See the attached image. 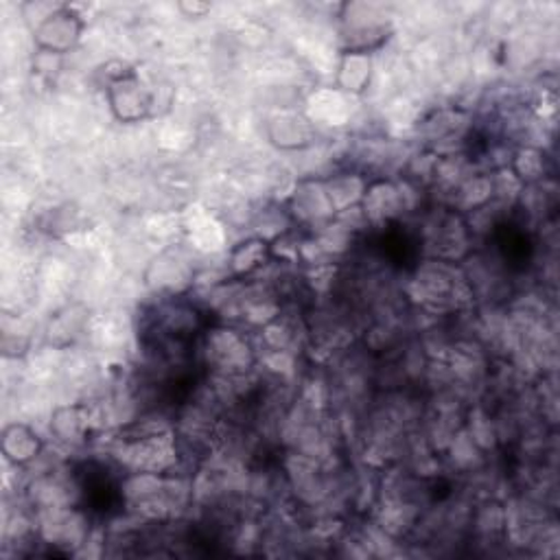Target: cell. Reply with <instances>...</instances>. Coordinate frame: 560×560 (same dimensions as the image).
Listing matches in <instances>:
<instances>
[{
  "label": "cell",
  "instance_id": "obj_1",
  "mask_svg": "<svg viewBox=\"0 0 560 560\" xmlns=\"http://www.w3.org/2000/svg\"><path fill=\"white\" fill-rule=\"evenodd\" d=\"M112 459L120 472H175L182 470L184 453L175 424L162 418H136L114 431Z\"/></svg>",
  "mask_w": 560,
  "mask_h": 560
},
{
  "label": "cell",
  "instance_id": "obj_2",
  "mask_svg": "<svg viewBox=\"0 0 560 560\" xmlns=\"http://www.w3.org/2000/svg\"><path fill=\"white\" fill-rule=\"evenodd\" d=\"M409 293L429 315L466 313L477 300L466 267L438 258H424L416 267Z\"/></svg>",
  "mask_w": 560,
  "mask_h": 560
},
{
  "label": "cell",
  "instance_id": "obj_3",
  "mask_svg": "<svg viewBox=\"0 0 560 560\" xmlns=\"http://www.w3.org/2000/svg\"><path fill=\"white\" fill-rule=\"evenodd\" d=\"M195 348L199 363L219 381L245 378L260 363L249 330L230 322H210Z\"/></svg>",
  "mask_w": 560,
  "mask_h": 560
},
{
  "label": "cell",
  "instance_id": "obj_4",
  "mask_svg": "<svg viewBox=\"0 0 560 560\" xmlns=\"http://www.w3.org/2000/svg\"><path fill=\"white\" fill-rule=\"evenodd\" d=\"M420 243L424 245V258L464 265L475 254L477 241L462 212L438 203L422 217Z\"/></svg>",
  "mask_w": 560,
  "mask_h": 560
},
{
  "label": "cell",
  "instance_id": "obj_5",
  "mask_svg": "<svg viewBox=\"0 0 560 560\" xmlns=\"http://www.w3.org/2000/svg\"><path fill=\"white\" fill-rule=\"evenodd\" d=\"M420 186L411 179L392 177V175H376L370 177L365 195L359 203V212L368 228H387L394 221H400L407 212L418 210V201L413 192Z\"/></svg>",
  "mask_w": 560,
  "mask_h": 560
},
{
  "label": "cell",
  "instance_id": "obj_6",
  "mask_svg": "<svg viewBox=\"0 0 560 560\" xmlns=\"http://www.w3.org/2000/svg\"><path fill=\"white\" fill-rule=\"evenodd\" d=\"M105 98L112 116L122 122H140L155 116V90L144 83V79L127 63L118 70L107 72Z\"/></svg>",
  "mask_w": 560,
  "mask_h": 560
},
{
  "label": "cell",
  "instance_id": "obj_7",
  "mask_svg": "<svg viewBox=\"0 0 560 560\" xmlns=\"http://www.w3.org/2000/svg\"><path fill=\"white\" fill-rule=\"evenodd\" d=\"M35 514V532L37 542L50 545L63 553H74L83 545H88L92 527L88 508L81 503L48 508Z\"/></svg>",
  "mask_w": 560,
  "mask_h": 560
},
{
  "label": "cell",
  "instance_id": "obj_8",
  "mask_svg": "<svg viewBox=\"0 0 560 560\" xmlns=\"http://www.w3.org/2000/svg\"><path fill=\"white\" fill-rule=\"evenodd\" d=\"M343 48L374 52L392 33V20L381 4L374 2H343L339 4Z\"/></svg>",
  "mask_w": 560,
  "mask_h": 560
},
{
  "label": "cell",
  "instance_id": "obj_9",
  "mask_svg": "<svg viewBox=\"0 0 560 560\" xmlns=\"http://www.w3.org/2000/svg\"><path fill=\"white\" fill-rule=\"evenodd\" d=\"M284 212L289 214L293 228L306 230L308 234L324 230L335 219V212L326 197L322 177L300 179L284 203Z\"/></svg>",
  "mask_w": 560,
  "mask_h": 560
},
{
  "label": "cell",
  "instance_id": "obj_10",
  "mask_svg": "<svg viewBox=\"0 0 560 560\" xmlns=\"http://www.w3.org/2000/svg\"><path fill=\"white\" fill-rule=\"evenodd\" d=\"M85 20L83 15L68 2H63L55 13L31 28V37L35 48H46L59 55L72 52L83 37Z\"/></svg>",
  "mask_w": 560,
  "mask_h": 560
},
{
  "label": "cell",
  "instance_id": "obj_11",
  "mask_svg": "<svg viewBox=\"0 0 560 560\" xmlns=\"http://www.w3.org/2000/svg\"><path fill=\"white\" fill-rule=\"evenodd\" d=\"M81 490L83 486L70 472L63 475V470H46L26 483L24 499L31 512H42L48 508L81 503Z\"/></svg>",
  "mask_w": 560,
  "mask_h": 560
},
{
  "label": "cell",
  "instance_id": "obj_12",
  "mask_svg": "<svg viewBox=\"0 0 560 560\" xmlns=\"http://www.w3.org/2000/svg\"><path fill=\"white\" fill-rule=\"evenodd\" d=\"M147 284L158 293V298L188 295L195 284L192 265L175 252H164L155 258L147 273Z\"/></svg>",
  "mask_w": 560,
  "mask_h": 560
},
{
  "label": "cell",
  "instance_id": "obj_13",
  "mask_svg": "<svg viewBox=\"0 0 560 560\" xmlns=\"http://www.w3.org/2000/svg\"><path fill=\"white\" fill-rule=\"evenodd\" d=\"M267 138L280 151H300L315 142V127L302 112L282 109L267 118Z\"/></svg>",
  "mask_w": 560,
  "mask_h": 560
},
{
  "label": "cell",
  "instance_id": "obj_14",
  "mask_svg": "<svg viewBox=\"0 0 560 560\" xmlns=\"http://www.w3.org/2000/svg\"><path fill=\"white\" fill-rule=\"evenodd\" d=\"M44 438L26 422H9L0 433V451L15 468H26L44 453Z\"/></svg>",
  "mask_w": 560,
  "mask_h": 560
},
{
  "label": "cell",
  "instance_id": "obj_15",
  "mask_svg": "<svg viewBox=\"0 0 560 560\" xmlns=\"http://www.w3.org/2000/svg\"><path fill=\"white\" fill-rule=\"evenodd\" d=\"M322 182H324V190L330 201V208L337 217L359 208L365 195V188L370 184V175L359 168H341L322 177Z\"/></svg>",
  "mask_w": 560,
  "mask_h": 560
},
{
  "label": "cell",
  "instance_id": "obj_16",
  "mask_svg": "<svg viewBox=\"0 0 560 560\" xmlns=\"http://www.w3.org/2000/svg\"><path fill=\"white\" fill-rule=\"evenodd\" d=\"M374 74V55L368 50L343 48L335 70V88L348 96L368 92Z\"/></svg>",
  "mask_w": 560,
  "mask_h": 560
},
{
  "label": "cell",
  "instance_id": "obj_17",
  "mask_svg": "<svg viewBox=\"0 0 560 560\" xmlns=\"http://www.w3.org/2000/svg\"><path fill=\"white\" fill-rule=\"evenodd\" d=\"M92 429V409L85 402L59 405L50 413V433L59 444L83 446Z\"/></svg>",
  "mask_w": 560,
  "mask_h": 560
},
{
  "label": "cell",
  "instance_id": "obj_18",
  "mask_svg": "<svg viewBox=\"0 0 560 560\" xmlns=\"http://www.w3.org/2000/svg\"><path fill=\"white\" fill-rule=\"evenodd\" d=\"M271 262L269 241L262 236H247L228 252V278L247 280L258 276Z\"/></svg>",
  "mask_w": 560,
  "mask_h": 560
},
{
  "label": "cell",
  "instance_id": "obj_19",
  "mask_svg": "<svg viewBox=\"0 0 560 560\" xmlns=\"http://www.w3.org/2000/svg\"><path fill=\"white\" fill-rule=\"evenodd\" d=\"M512 175L525 186L540 184L545 179H551V158L540 144H518L510 151L508 164Z\"/></svg>",
  "mask_w": 560,
  "mask_h": 560
},
{
  "label": "cell",
  "instance_id": "obj_20",
  "mask_svg": "<svg viewBox=\"0 0 560 560\" xmlns=\"http://www.w3.org/2000/svg\"><path fill=\"white\" fill-rule=\"evenodd\" d=\"M472 532L483 542H501L508 538V525H505V505L497 499H488L481 505H477L470 514Z\"/></svg>",
  "mask_w": 560,
  "mask_h": 560
},
{
  "label": "cell",
  "instance_id": "obj_21",
  "mask_svg": "<svg viewBox=\"0 0 560 560\" xmlns=\"http://www.w3.org/2000/svg\"><path fill=\"white\" fill-rule=\"evenodd\" d=\"M85 319H88V311L81 304L63 306L48 322V330H46L48 341L59 346V348L72 343L81 335V330L85 326Z\"/></svg>",
  "mask_w": 560,
  "mask_h": 560
},
{
  "label": "cell",
  "instance_id": "obj_22",
  "mask_svg": "<svg viewBox=\"0 0 560 560\" xmlns=\"http://www.w3.org/2000/svg\"><path fill=\"white\" fill-rule=\"evenodd\" d=\"M63 57L59 52L46 50V48H35L31 55V70L46 83L55 81L63 68Z\"/></svg>",
  "mask_w": 560,
  "mask_h": 560
},
{
  "label": "cell",
  "instance_id": "obj_23",
  "mask_svg": "<svg viewBox=\"0 0 560 560\" xmlns=\"http://www.w3.org/2000/svg\"><path fill=\"white\" fill-rule=\"evenodd\" d=\"M61 4L63 2H57V0H26V2H22L20 13H22V18L28 24V31H31L35 24H39L50 13H55Z\"/></svg>",
  "mask_w": 560,
  "mask_h": 560
},
{
  "label": "cell",
  "instance_id": "obj_24",
  "mask_svg": "<svg viewBox=\"0 0 560 560\" xmlns=\"http://www.w3.org/2000/svg\"><path fill=\"white\" fill-rule=\"evenodd\" d=\"M177 9L186 15V18H203L212 11V2L206 0H179Z\"/></svg>",
  "mask_w": 560,
  "mask_h": 560
}]
</instances>
